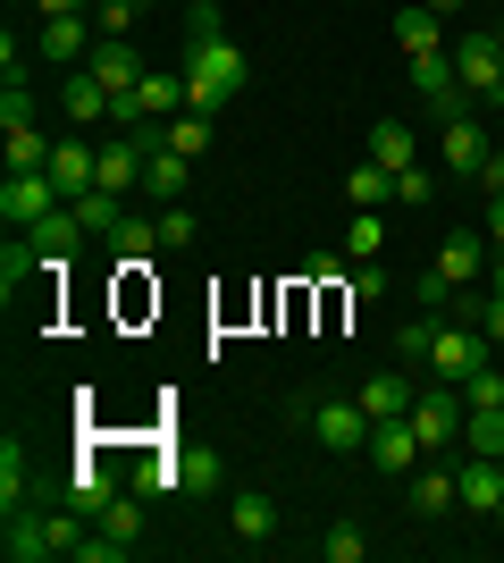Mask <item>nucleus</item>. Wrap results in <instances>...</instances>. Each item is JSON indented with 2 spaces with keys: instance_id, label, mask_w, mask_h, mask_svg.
Wrapping results in <instances>:
<instances>
[{
  "instance_id": "nucleus-2",
  "label": "nucleus",
  "mask_w": 504,
  "mask_h": 563,
  "mask_svg": "<svg viewBox=\"0 0 504 563\" xmlns=\"http://www.w3.org/2000/svg\"><path fill=\"white\" fill-rule=\"evenodd\" d=\"M294 421L312 429L320 454H361V446H370V429H379L370 412H361V396H303V404H294Z\"/></svg>"
},
{
  "instance_id": "nucleus-49",
  "label": "nucleus",
  "mask_w": 504,
  "mask_h": 563,
  "mask_svg": "<svg viewBox=\"0 0 504 563\" xmlns=\"http://www.w3.org/2000/svg\"><path fill=\"white\" fill-rule=\"evenodd\" d=\"M488 244L504 253V202H488Z\"/></svg>"
},
{
  "instance_id": "nucleus-34",
  "label": "nucleus",
  "mask_w": 504,
  "mask_h": 563,
  "mask_svg": "<svg viewBox=\"0 0 504 563\" xmlns=\"http://www.w3.org/2000/svg\"><path fill=\"white\" fill-rule=\"evenodd\" d=\"M345 253H354V261H379V253H387V219H379V211H354V228H345Z\"/></svg>"
},
{
  "instance_id": "nucleus-18",
  "label": "nucleus",
  "mask_w": 504,
  "mask_h": 563,
  "mask_svg": "<svg viewBox=\"0 0 504 563\" xmlns=\"http://www.w3.org/2000/svg\"><path fill=\"white\" fill-rule=\"evenodd\" d=\"M25 235L43 244V261H51V269H68V253L85 244V219H76V202H59V211H43V219H34Z\"/></svg>"
},
{
  "instance_id": "nucleus-29",
  "label": "nucleus",
  "mask_w": 504,
  "mask_h": 563,
  "mask_svg": "<svg viewBox=\"0 0 504 563\" xmlns=\"http://www.w3.org/2000/svg\"><path fill=\"white\" fill-rule=\"evenodd\" d=\"M462 446L471 454H504V404H471V412H462Z\"/></svg>"
},
{
  "instance_id": "nucleus-5",
  "label": "nucleus",
  "mask_w": 504,
  "mask_h": 563,
  "mask_svg": "<svg viewBox=\"0 0 504 563\" xmlns=\"http://www.w3.org/2000/svg\"><path fill=\"white\" fill-rule=\"evenodd\" d=\"M43 168H51V186H59V202H76V194L101 186V143H93V135H59Z\"/></svg>"
},
{
  "instance_id": "nucleus-7",
  "label": "nucleus",
  "mask_w": 504,
  "mask_h": 563,
  "mask_svg": "<svg viewBox=\"0 0 504 563\" xmlns=\"http://www.w3.org/2000/svg\"><path fill=\"white\" fill-rule=\"evenodd\" d=\"M43 211H59L51 168H9V186H0V219H9V228H34Z\"/></svg>"
},
{
  "instance_id": "nucleus-45",
  "label": "nucleus",
  "mask_w": 504,
  "mask_h": 563,
  "mask_svg": "<svg viewBox=\"0 0 504 563\" xmlns=\"http://www.w3.org/2000/svg\"><path fill=\"white\" fill-rule=\"evenodd\" d=\"M471 320L488 329V345H504V295H496V286H488L480 303H471Z\"/></svg>"
},
{
  "instance_id": "nucleus-9",
  "label": "nucleus",
  "mask_w": 504,
  "mask_h": 563,
  "mask_svg": "<svg viewBox=\"0 0 504 563\" xmlns=\"http://www.w3.org/2000/svg\"><path fill=\"white\" fill-rule=\"evenodd\" d=\"M85 68H93L101 76V85H110V93H135V85H144V51H135V43H126V34H101V43L93 51H85Z\"/></svg>"
},
{
  "instance_id": "nucleus-15",
  "label": "nucleus",
  "mask_w": 504,
  "mask_h": 563,
  "mask_svg": "<svg viewBox=\"0 0 504 563\" xmlns=\"http://www.w3.org/2000/svg\"><path fill=\"white\" fill-rule=\"evenodd\" d=\"M43 269H51V261H43V244H34L25 228H9V244H0V303H18L25 286L43 278Z\"/></svg>"
},
{
  "instance_id": "nucleus-26",
  "label": "nucleus",
  "mask_w": 504,
  "mask_h": 563,
  "mask_svg": "<svg viewBox=\"0 0 504 563\" xmlns=\"http://www.w3.org/2000/svg\"><path fill=\"white\" fill-rule=\"evenodd\" d=\"M25 496H34V479H25V438L9 429V438H0V514H18Z\"/></svg>"
},
{
  "instance_id": "nucleus-30",
  "label": "nucleus",
  "mask_w": 504,
  "mask_h": 563,
  "mask_svg": "<svg viewBox=\"0 0 504 563\" xmlns=\"http://www.w3.org/2000/svg\"><path fill=\"white\" fill-rule=\"evenodd\" d=\"M126 488H144V496H186V479H177V454H144V463L126 471Z\"/></svg>"
},
{
  "instance_id": "nucleus-42",
  "label": "nucleus",
  "mask_w": 504,
  "mask_h": 563,
  "mask_svg": "<svg viewBox=\"0 0 504 563\" xmlns=\"http://www.w3.org/2000/svg\"><path fill=\"white\" fill-rule=\"evenodd\" d=\"M186 244H193V211L168 202V211H160V253H186Z\"/></svg>"
},
{
  "instance_id": "nucleus-14",
  "label": "nucleus",
  "mask_w": 504,
  "mask_h": 563,
  "mask_svg": "<svg viewBox=\"0 0 504 563\" xmlns=\"http://www.w3.org/2000/svg\"><path fill=\"white\" fill-rule=\"evenodd\" d=\"M446 286H471V278H488V235L480 228H455L446 244H437V261H429Z\"/></svg>"
},
{
  "instance_id": "nucleus-10",
  "label": "nucleus",
  "mask_w": 504,
  "mask_h": 563,
  "mask_svg": "<svg viewBox=\"0 0 504 563\" xmlns=\"http://www.w3.org/2000/svg\"><path fill=\"white\" fill-rule=\"evenodd\" d=\"M51 496H59V505H76V514H93V521H101V505L119 496V471L101 463V454H85V463H76V471H68V479H59Z\"/></svg>"
},
{
  "instance_id": "nucleus-6",
  "label": "nucleus",
  "mask_w": 504,
  "mask_h": 563,
  "mask_svg": "<svg viewBox=\"0 0 504 563\" xmlns=\"http://www.w3.org/2000/svg\"><path fill=\"white\" fill-rule=\"evenodd\" d=\"M455 76H462V93H471V101H496L504 43H496V34H462V43H455Z\"/></svg>"
},
{
  "instance_id": "nucleus-41",
  "label": "nucleus",
  "mask_w": 504,
  "mask_h": 563,
  "mask_svg": "<svg viewBox=\"0 0 504 563\" xmlns=\"http://www.w3.org/2000/svg\"><path fill=\"white\" fill-rule=\"evenodd\" d=\"M395 202H437V177H429L421 161H412V168H395Z\"/></svg>"
},
{
  "instance_id": "nucleus-24",
  "label": "nucleus",
  "mask_w": 504,
  "mask_h": 563,
  "mask_svg": "<svg viewBox=\"0 0 504 563\" xmlns=\"http://www.w3.org/2000/svg\"><path fill=\"white\" fill-rule=\"evenodd\" d=\"M455 505H462V496H455V471H429V463L412 471V514H421V521L455 514Z\"/></svg>"
},
{
  "instance_id": "nucleus-39",
  "label": "nucleus",
  "mask_w": 504,
  "mask_h": 563,
  "mask_svg": "<svg viewBox=\"0 0 504 563\" xmlns=\"http://www.w3.org/2000/svg\"><path fill=\"white\" fill-rule=\"evenodd\" d=\"M219 34H227L219 0H193V9H186V43H219Z\"/></svg>"
},
{
  "instance_id": "nucleus-53",
  "label": "nucleus",
  "mask_w": 504,
  "mask_h": 563,
  "mask_svg": "<svg viewBox=\"0 0 504 563\" xmlns=\"http://www.w3.org/2000/svg\"><path fill=\"white\" fill-rule=\"evenodd\" d=\"M496 110H504V85H496Z\"/></svg>"
},
{
  "instance_id": "nucleus-16",
  "label": "nucleus",
  "mask_w": 504,
  "mask_h": 563,
  "mask_svg": "<svg viewBox=\"0 0 504 563\" xmlns=\"http://www.w3.org/2000/svg\"><path fill=\"white\" fill-rule=\"evenodd\" d=\"M186 186H193V161L168 152V143H152L144 152V202H186Z\"/></svg>"
},
{
  "instance_id": "nucleus-52",
  "label": "nucleus",
  "mask_w": 504,
  "mask_h": 563,
  "mask_svg": "<svg viewBox=\"0 0 504 563\" xmlns=\"http://www.w3.org/2000/svg\"><path fill=\"white\" fill-rule=\"evenodd\" d=\"M488 521H496V530H504V505H496V514H488Z\"/></svg>"
},
{
  "instance_id": "nucleus-4",
  "label": "nucleus",
  "mask_w": 504,
  "mask_h": 563,
  "mask_svg": "<svg viewBox=\"0 0 504 563\" xmlns=\"http://www.w3.org/2000/svg\"><path fill=\"white\" fill-rule=\"evenodd\" d=\"M480 362H488V329H480V320H437V336H429V378L462 387Z\"/></svg>"
},
{
  "instance_id": "nucleus-32",
  "label": "nucleus",
  "mask_w": 504,
  "mask_h": 563,
  "mask_svg": "<svg viewBox=\"0 0 504 563\" xmlns=\"http://www.w3.org/2000/svg\"><path fill=\"white\" fill-rule=\"evenodd\" d=\"M177 479H186V496H219V454L211 446H177Z\"/></svg>"
},
{
  "instance_id": "nucleus-22",
  "label": "nucleus",
  "mask_w": 504,
  "mask_h": 563,
  "mask_svg": "<svg viewBox=\"0 0 504 563\" xmlns=\"http://www.w3.org/2000/svg\"><path fill=\"white\" fill-rule=\"evenodd\" d=\"M59 101H68V118H76V126H110V101H119V93H110V85H101L93 68H76Z\"/></svg>"
},
{
  "instance_id": "nucleus-36",
  "label": "nucleus",
  "mask_w": 504,
  "mask_h": 563,
  "mask_svg": "<svg viewBox=\"0 0 504 563\" xmlns=\"http://www.w3.org/2000/svg\"><path fill=\"white\" fill-rule=\"evenodd\" d=\"M0 143H9V168H43L51 161V143L34 135V126H0Z\"/></svg>"
},
{
  "instance_id": "nucleus-51",
  "label": "nucleus",
  "mask_w": 504,
  "mask_h": 563,
  "mask_svg": "<svg viewBox=\"0 0 504 563\" xmlns=\"http://www.w3.org/2000/svg\"><path fill=\"white\" fill-rule=\"evenodd\" d=\"M429 9H437V18H455V9H462V0H429Z\"/></svg>"
},
{
  "instance_id": "nucleus-13",
  "label": "nucleus",
  "mask_w": 504,
  "mask_h": 563,
  "mask_svg": "<svg viewBox=\"0 0 504 563\" xmlns=\"http://www.w3.org/2000/svg\"><path fill=\"white\" fill-rule=\"evenodd\" d=\"M93 43H101V25H85V18H43V34H34V51H43L51 68H85Z\"/></svg>"
},
{
  "instance_id": "nucleus-40",
  "label": "nucleus",
  "mask_w": 504,
  "mask_h": 563,
  "mask_svg": "<svg viewBox=\"0 0 504 563\" xmlns=\"http://www.w3.org/2000/svg\"><path fill=\"white\" fill-rule=\"evenodd\" d=\"M0 126H34V93H25V76L0 85Z\"/></svg>"
},
{
  "instance_id": "nucleus-25",
  "label": "nucleus",
  "mask_w": 504,
  "mask_h": 563,
  "mask_svg": "<svg viewBox=\"0 0 504 563\" xmlns=\"http://www.w3.org/2000/svg\"><path fill=\"white\" fill-rule=\"evenodd\" d=\"M144 505H152L144 488H119L110 505H101V530H110V539H126V547H144Z\"/></svg>"
},
{
  "instance_id": "nucleus-28",
  "label": "nucleus",
  "mask_w": 504,
  "mask_h": 563,
  "mask_svg": "<svg viewBox=\"0 0 504 563\" xmlns=\"http://www.w3.org/2000/svg\"><path fill=\"white\" fill-rule=\"evenodd\" d=\"M76 219H85V235H119L126 228V194H76Z\"/></svg>"
},
{
  "instance_id": "nucleus-48",
  "label": "nucleus",
  "mask_w": 504,
  "mask_h": 563,
  "mask_svg": "<svg viewBox=\"0 0 504 563\" xmlns=\"http://www.w3.org/2000/svg\"><path fill=\"white\" fill-rule=\"evenodd\" d=\"M34 18H85V0H34Z\"/></svg>"
},
{
  "instance_id": "nucleus-50",
  "label": "nucleus",
  "mask_w": 504,
  "mask_h": 563,
  "mask_svg": "<svg viewBox=\"0 0 504 563\" xmlns=\"http://www.w3.org/2000/svg\"><path fill=\"white\" fill-rule=\"evenodd\" d=\"M488 286H496V295H504V253H496V261H488Z\"/></svg>"
},
{
  "instance_id": "nucleus-47",
  "label": "nucleus",
  "mask_w": 504,
  "mask_h": 563,
  "mask_svg": "<svg viewBox=\"0 0 504 563\" xmlns=\"http://www.w3.org/2000/svg\"><path fill=\"white\" fill-rule=\"evenodd\" d=\"M471 186H480L488 202H504V152H488V168H480V177H471Z\"/></svg>"
},
{
  "instance_id": "nucleus-54",
  "label": "nucleus",
  "mask_w": 504,
  "mask_h": 563,
  "mask_svg": "<svg viewBox=\"0 0 504 563\" xmlns=\"http://www.w3.org/2000/svg\"><path fill=\"white\" fill-rule=\"evenodd\" d=\"M496 43H504V18H496Z\"/></svg>"
},
{
  "instance_id": "nucleus-37",
  "label": "nucleus",
  "mask_w": 504,
  "mask_h": 563,
  "mask_svg": "<svg viewBox=\"0 0 504 563\" xmlns=\"http://www.w3.org/2000/svg\"><path fill=\"white\" fill-rule=\"evenodd\" d=\"M110 244H119V261H144L152 244H160V219H135V211H126V228L110 235Z\"/></svg>"
},
{
  "instance_id": "nucleus-21",
  "label": "nucleus",
  "mask_w": 504,
  "mask_h": 563,
  "mask_svg": "<svg viewBox=\"0 0 504 563\" xmlns=\"http://www.w3.org/2000/svg\"><path fill=\"white\" fill-rule=\"evenodd\" d=\"M361 454H370L379 471H412V463H429V454H421V438H412V421H379Z\"/></svg>"
},
{
  "instance_id": "nucleus-44",
  "label": "nucleus",
  "mask_w": 504,
  "mask_h": 563,
  "mask_svg": "<svg viewBox=\"0 0 504 563\" xmlns=\"http://www.w3.org/2000/svg\"><path fill=\"white\" fill-rule=\"evenodd\" d=\"M345 295H354V303H379V295H387V278L370 269V261H354V269H345Z\"/></svg>"
},
{
  "instance_id": "nucleus-27",
  "label": "nucleus",
  "mask_w": 504,
  "mask_h": 563,
  "mask_svg": "<svg viewBox=\"0 0 504 563\" xmlns=\"http://www.w3.org/2000/svg\"><path fill=\"white\" fill-rule=\"evenodd\" d=\"M211 126H219L211 110H177L160 126V143H168V152H186V161H202V152H211Z\"/></svg>"
},
{
  "instance_id": "nucleus-11",
  "label": "nucleus",
  "mask_w": 504,
  "mask_h": 563,
  "mask_svg": "<svg viewBox=\"0 0 504 563\" xmlns=\"http://www.w3.org/2000/svg\"><path fill=\"white\" fill-rule=\"evenodd\" d=\"M354 396H361V412H370V421H404V412H412V396H421V387H412V371H404V362H387L379 378H361Z\"/></svg>"
},
{
  "instance_id": "nucleus-43",
  "label": "nucleus",
  "mask_w": 504,
  "mask_h": 563,
  "mask_svg": "<svg viewBox=\"0 0 504 563\" xmlns=\"http://www.w3.org/2000/svg\"><path fill=\"white\" fill-rule=\"evenodd\" d=\"M462 404H504V371H488V362H480V371L462 378Z\"/></svg>"
},
{
  "instance_id": "nucleus-31",
  "label": "nucleus",
  "mask_w": 504,
  "mask_h": 563,
  "mask_svg": "<svg viewBox=\"0 0 504 563\" xmlns=\"http://www.w3.org/2000/svg\"><path fill=\"white\" fill-rule=\"evenodd\" d=\"M370 161L379 168H412V126L404 118H379V126H370Z\"/></svg>"
},
{
  "instance_id": "nucleus-35",
  "label": "nucleus",
  "mask_w": 504,
  "mask_h": 563,
  "mask_svg": "<svg viewBox=\"0 0 504 563\" xmlns=\"http://www.w3.org/2000/svg\"><path fill=\"white\" fill-rule=\"evenodd\" d=\"M320 555H328V563H361V555H370V539H361L354 521H328V530H320Z\"/></svg>"
},
{
  "instance_id": "nucleus-8",
  "label": "nucleus",
  "mask_w": 504,
  "mask_h": 563,
  "mask_svg": "<svg viewBox=\"0 0 504 563\" xmlns=\"http://www.w3.org/2000/svg\"><path fill=\"white\" fill-rule=\"evenodd\" d=\"M227 539L236 547H269L278 539V496L269 488H236L227 496Z\"/></svg>"
},
{
  "instance_id": "nucleus-12",
  "label": "nucleus",
  "mask_w": 504,
  "mask_h": 563,
  "mask_svg": "<svg viewBox=\"0 0 504 563\" xmlns=\"http://www.w3.org/2000/svg\"><path fill=\"white\" fill-rule=\"evenodd\" d=\"M437 152H446V168H455V177H480V168H488V126H480L471 110L446 118V126H437Z\"/></svg>"
},
{
  "instance_id": "nucleus-19",
  "label": "nucleus",
  "mask_w": 504,
  "mask_h": 563,
  "mask_svg": "<svg viewBox=\"0 0 504 563\" xmlns=\"http://www.w3.org/2000/svg\"><path fill=\"white\" fill-rule=\"evenodd\" d=\"M395 43H404V59H421V51H455V43H446V18H437L429 0L395 9Z\"/></svg>"
},
{
  "instance_id": "nucleus-17",
  "label": "nucleus",
  "mask_w": 504,
  "mask_h": 563,
  "mask_svg": "<svg viewBox=\"0 0 504 563\" xmlns=\"http://www.w3.org/2000/svg\"><path fill=\"white\" fill-rule=\"evenodd\" d=\"M455 496H462V514H496V505H504V471H496V454H471V463L455 471Z\"/></svg>"
},
{
  "instance_id": "nucleus-38",
  "label": "nucleus",
  "mask_w": 504,
  "mask_h": 563,
  "mask_svg": "<svg viewBox=\"0 0 504 563\" xmlns=\"http://www.w3.org/2000/svg\"><path fill=\"white\" fill-rule=\"evenodd\" d=\"M135 18H144V0H93V25H101V34H135Z\"/></svg>"
},
{
  "instance_id": "nucleus-46",
  "label": "nucleus",
  "mask_w": 504,
  "mask_h": 563,
  "mask_svg": "<svg viewBox=\"0 0 504 563\" xmlns=\"http://www.w3.org/2000/svg\"><path fill=\"white\" fill-rule=\"evenodd\" d=\"M303 286H345V261H336V253H312V261H303Z\"/></svg>"
},
{
  "instance_id": "nucleus-3",
  "label": "nucleus",
  "mask_w": 504,
  "mask_h": 563,
  "mask_svg": "<svg viewBox=\"0 0 504 563\" xmlns=\"http://www.w3.org/2000/svg\"><path fill=\"white\" fill-rule=\"evenodd\" d=\"M462 412H471V404H462V387H446V378H429V387H421V396H412V438H421V454H446V446H462Z\"/></svg>"
},
{
  "instance_id": "nucleus-23",
  "label": "nucleus",
  "mask_w": 504,
  "mask_h": 563,
  "mask_svg": "<svg viewBox=\"0 0 504 563\" xmlns=\"http://www.w3.org/2000/svg\"><path fill=\"white\" fill-rule=\"evenodd\" d=\"M345 202H354V211H379V202H395V168H379L370 152H361V161L345 168Z\"/></svg>"
},
{
  "instance_id": "nucleus-20",
  "label": "nucleus",
  "mask_w": 504,
  "mask_h": 563,
  "mask_svg": "<svg viewBox=\"0 0 504 563\" xmlns=\"http://www.w3.org/2000/svg\"><path fill=\"white\" fill-rule=\"evenodd\" d=\"M0 555H9V563H51V530H43V514H34V505H18V514H9Z\"/></svg>"
},
{
  "instance_id": "nucleus-33",
  "label": "nucleus",
  "mask_w": 504,
  "mask_h": 563,
  "mask_svg": "<svg viewBox=\"0 0 504 563\" xmlns=\"http://www.w3.org/2000/svg\"><path fill=\"white\" fill-rule=\"evenodd\" d=\"M429 336H437V311L404 320V329H395V362H404V371H429Z\"/></svg>"
},
{
  "instance_id": "nucleus-1",
  "label": "nucleus",
  "mask_w": 504,
  "mask_h": 563,
  "mask_svg": "<svg viewBox=\"0 0 504 563\" xmlns=\"http://www.w3.org/2000/svg\"><path fill=\"white\" fill-rule=\"evenodd\" d=\"M253 85V59H244L236 34H219V43H186V110H227V101Z\"/></svg>"
}]
</instances>
